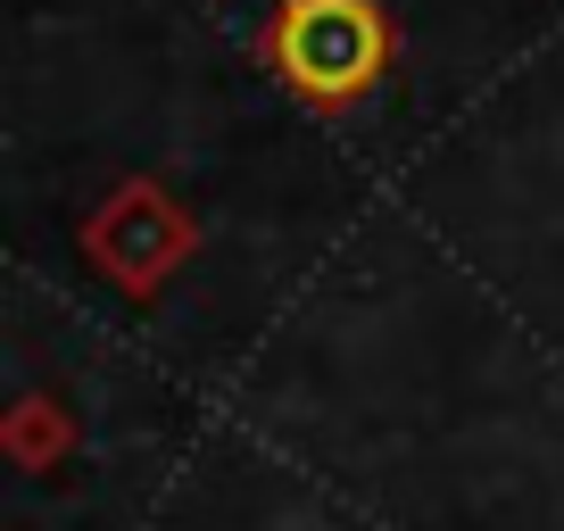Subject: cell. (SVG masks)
<instances>
[{
  "label": "cell",
  "mask_w": 564,
  "mask_h": 531,
  "mask_svg": "<svg viewBox=\"0 0 564 531\" xmlns=\"http://www.w3.org/2000/svg\"><path fill=\"white\" fill-rule=\"evenodd\" d=\"M274 58L300 91L349 100L382 67V18H373L366 0H291L282 25H274Z\"/></svg>",
  "instance_id": "cell-1"
}]
</instances>
